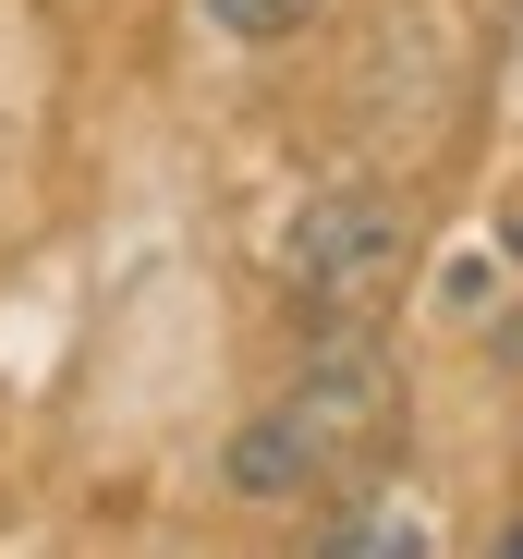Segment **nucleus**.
<instances>
[{
  "mask_svg": "<svg viewBox=\"0 0 523 559\" xmlns=\"http://www.w3.org/2000/svg\"><path fill=\"white\" fill-rule=\"evenodd\" d=\"M390 438H402L390 353H378L366 329H329V341L305 353V378L231 438V487H243V499H317V487H341V475H378Z\"/></svg>",
  "mask_w": 523,
  "mask_h": 559,
  "instance_id": "1",
  "label": "nucleus"
},
{
  "mask_svg": "<svg viewBox=\"0 0 523 559\" xmlns=\"http://www.w3.org/2000/svg\"><path fill=\"white\" fill-rule=\"evenodd\" d=\"M402 267H414V231L390 195H366V182H341V195H317L293 219V293L329 317V329H366L390 293H402Z\"/></svg>",
  "mask_w": 523,
  "mask_h": 559,
  "instance_id": "2",
  "label": "nucleus"
},
{
  "mask_svg": "<svg viewBox=\"0 0 523 559\" xmlns=\"http://www.w3.org/2000/svg\"><path fill=\"white\" fill-rule=\"evenodd\" d=\"M317 559H439V535H426L414 511H329Z\"/></svg>",
  "mask_w": 523,
  "mask_h": 559,
  "instance_id": "3",
  "label": "nucleus"
},
{
  "mask_svg": "<svg viewBox=\"0 0 523 559\" xmlns=\"http://www.w3.org/2000/svg\"><path fill=\"white\" fill-rule=\"evenodd\" d=\"M207 25H219L231 49H281V37L317 25V0H207Z\"/></svg>",
  "mask_w": 523,
  "mask_h": 559,
  "instance_id": "4",
  "label": "nucleus"
},
{
  "mask_svg": "<svg viewBox=\"0 0 523 559\" xmlns=\"http://www.w3.org/2000/svg\"><path fill=\"white\" fill-rule=\"evenodd\" d=\"M499 365H511V378H523V305L499 317Z\"/></svg>",
  "mask_w": 523,
  "mask_h": 559,
  "instance_id": "5",
  "label": "nucleus"
},
{
  "mask_svg": "<svg viewBox=\"0 0 523 559\" xmlns=\"http://www.w3.org/2000/svg\"><path fill=\"white\" fill-rule=\"evenodd\" d=\"M499 559H523V523H511V535H499Z\"/></svg>",
  "mask_w": 523,
  "mask_h": 559,
  "instance_id": "6",
  "label": "nucleus"
}]
</instances>
